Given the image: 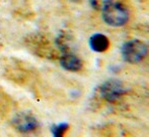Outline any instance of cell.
<instances>
[{
    "label": "cell",
    "mask_w": 149,
    "mask_h": 137,
    "mask_svg": "<svg viewBox=\"0 0 149 137\" xmlns=\"http://www.w3.org/2000/svg\"><path fill=\"white\" fill-rule=\"evenodd\" d=\"M102 18L112 26H122L128 21L129 12L121 3H110L102 10Z\"/></svg>",
    "instance_id": "cell-1"
},
{
    "label": "cell",
    "mask_w": 149,
    "mask_h": 137,
    "mask_svg": "<svg viewBox=\"0 0 149 137\" xmlns=\"http://www.w3.org/2000/svg\"><path fill=\"white\" fill-rule=\"evenodd\" d=\"M148 49L146 45L141 40L132 39L129 40L122 47V55L124 60L130 64L139 63L147 55Z\"/></svg>",
    "instance_id": "cell-2"
},
{
    "label": "cell",
    "mask_w": 149,
    "mask_h": 137,
    "mask_svg": "<svg viewBox=\"0 0 149 137\" xmlns=\"http://www.w3.org/2000/svg\"><path fill=\"white\" fill-rule=\"evenodd\" d=\"M126 92L123 83L118 80H109L100 87V94L108 102L118 100Z\"/></svg>",
    "instance_id": "cell-3"
},
{
    "label": "cell",
    "mask_w": 149,
    "mask_h": 137,
    "mask_svg": "<svg viewBox=\"0 0 149 137\" xmlns=\"http://www.w3.org/2000/svg\"><path fill=\"white\" fill-rule=\"evenodd\" d=\"M12 123L18 131L24 132V133L35 131L39 126V122L35 116L30 113H24V112L17 114L14 117Z\"/></svg>",
    "instance_id": "cell-4"
},
{
    "label": "cell",
    "mask_w": 149,
    "mask_h": 137,
    "mask_svg": "<svg viewBox=\"0 0 149 137\" xmlns=\"http://www.w3.org/2000/svg\"><path fill=\"white\" fill-rule=\"evenodd\" d=\"M60 64L63 68L67 71H71V72H77L82 68L81 60L71 51L62 53L60 58Z\"/></svg>",
    "instance_id": "cell-5"
},
{
    "label": "cell",
    "mask_w": 149,
    "mask_h": 137,
    "mask_svg": "<svg viewBox=\"0 0 149 137\" xmlns=\"http://www.w3.org/2000/svg\"><path fill=\"white\" fill-rule=\"evenodd\" d=\"M89 45L92 51L96 53H104L110 47V40L104 34H95L89 38Z\"/></svg>",
    "instance_id": "cell-6"
},
{
    "label": "cell",
    "mask_w": 149,
    "mask_h": 137,
    "mask_svg": "<svg viewBox=\"0 0 149 137\" xmlns=\"http://www.w3.org/2000/svg\"><path fill=\"white\" fill-rule=\"evenodd\" d=\"M69 125L67 123H60L57 125H53L51 127V131L53 137H64L66 131L68 130Z\"/></svg>",
    "instance_id": "cell-7"
},
{
    "label": "cell",
    "mask_w": 149,
    "mask_h": 137,
    "mask_svg": "<svg viewBox=\"0 0 149 137\" xmlns=\"http://www.w3.org/2000/svg\"><path fill=\"white\" fill-rule=\"evenodd\" d=\"M89 3L94 9L104 10L110 3H112V0H89Z\"/></svg>",
    "instance_id": "cell-8"
},
{
    "label": "cell",
    "mask_w": 149,
    "mask_h": 137,
    "mask_svg": "<svg viewBox=\"0 0 149 137\" xmlns=\"http://www.w3.org/2000/svg\"><path fill=\"white\" fill-rule=\"evenodd\" d=\"M72 1H79V0H72Z\"/></svg>",
    "instance_id": "cell-9"
}]
</instances>
